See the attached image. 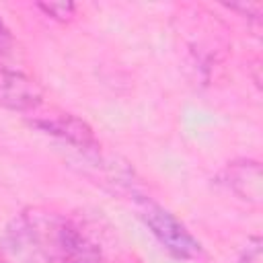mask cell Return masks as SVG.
Returning a JSON list of instances; mask_svg holds the SVG:
<instances>
[{
	"mask_svg": "<svg viewBox=\"0 0 263 263\" xmlns=\"http://www.w3.org/2000/svg\"><path fill=\"white\" fill-rule=\"evenodd\" d=\"M25 240L47 263H101L97 245L66 216L33 208L21 218Z\"/></svg>",
	"mask_w": 263,
	"mask_h": 263,
	"instance_id": "cell-1",
	"label": "cell"
},
{
	"mask_svg": "<svg viewBox=\"0 0 263 263\" xmlns=\"http://www.w3.org/2000/svg\"><path fill=\"white\" fill-rule=\"evenodd\" d=\"M140 216L144 224L150 228V232L156 236V240L175 257L179 259H195L201 255L199 240L185 228L183 222H179L168 210L162 205L144 199L140 203Z\"/></svg>",
	"mask_w": 263,
	"mask_h": 263,
	"instance_id": "cell-2",
	"label": "cell"
},
{
	"mask_svg": "<svg viewBox=\"0 0 263 263\" xmlns=\"http://www.w3.org/2000/svg\"><path fill=\"white\" fill-rule=\"evenodd\" d=\"M43 103V90L29 74L0 64V107L21 113L37 111Z\"/></svg>",
	"mask_w": 263,
	"mask_h": 263,
	"instance_id": "cell-3",
	"label": "cell"
},
{
	"mask_svg": "<svg viewBox=\"0 0 263 263\" xmlns=\"http://www.w3.org/2000/svg\"><path fill=\"white\" fill-rule=\"evenodd\" d=\"M31 125H35L37 129L68 142L70 146H74L78 150H97L99 148V142H97L90 125L84 123L82 119H78L76 115L53 111V113H45V115L33 117Z\"/></svg>",
	"mask_w": 263,
	"mask_h": 263,
	"instance_id": "cell-4",
	"label": "cell"
},
{
	"mask_svg": "<svg viewBox=\"0 0 263 263\" xmlns=\"http://www.w3.org/2000/svg\"><path fill=\"white\" fill-rule=\"evenodd\" d=\"M222 183L240 199L259 205L261 203V164L257 160H234L222 173Z\"/></svg>",
	"mask_w": 263,
	"mask_h": 263,
	"instance_id": "cell-5",
	"label": "cell"
},
{
	"mask_svg": "<svg viewBox=\"0 0 263 263\" xmlns=\"http://www.w3.org/2000/svg\"><path fill=\"white\" fill-rule=\"evenodd\" d=\"M47 16H51V18H55V21H62V23H66V21H70L72 16H74V10H76V6L72 4V2H49V4H37Z\"/></svg>",
	"mask_w": 263,
	"mask_h": 263,
	"instance_id": "cell-6",
	"label": "cell"
},
{
	"mask_svg": "<svg viewBox=\"0 0 263 263\" xmlns=\"http://www.w3.org/2000/svg\"><path fill=\"white\" fill-rule=\"evenodd\" d=\"M261 247H263L261 238H259V236H253V238L247 242V247L242 249L238 263H261V261H263V255H261Z\"/></svg>",
	"mask_w": 263,
	"mask_h": 263,
	"instance_id": "cell-7",
	"label": "cell"
},
{
	"mask_svg": "<svg viewBox=\"0 0 263 263\" xmlns=\"http://www.w3.org/2000/svg\"><path fill=\"white\" fill-rule=\"evenodd\" d=\"M12 47V35L10 29L4 25V21L0 18V55H6Z\"/></svg>",
	"mask_w": 263,
	"mask_h": 263,
	"instance_id": "cell-8",
	"label": "cell"
},
{
	"mask_svg": "<svg viewBox=\"0 0 263 263\" xmlns=\"http://www.w3.org/2000/svg\"><path fill=\"white\" fill-rule=\"evenodd\" d=\"M0 263H6V261H4V259H0Z\"/></svg>",
	"mask_w": 263,
	"mask_h": 263,
	"instance_id": "cell-9",
	"label": "cell"
}]
</instances>
